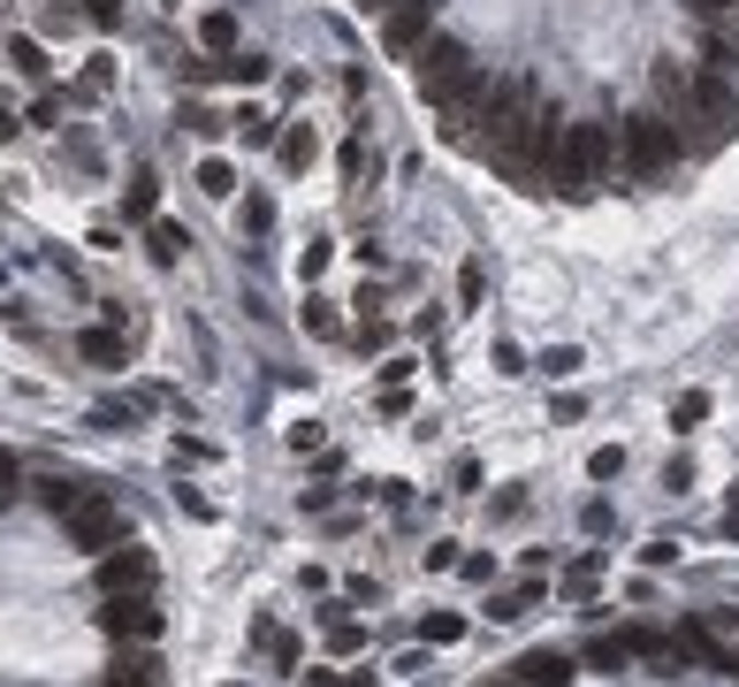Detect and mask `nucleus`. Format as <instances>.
<instances>
[{"label":"nucleus","instance_id":"0eeeda50","mask_svg":"<svg viewBox=\"0 0 739 687\" xmlns=\"http://www.w3.org/2000/svg\"><path fill=\"white\" fill-rule=\"evenodd\" d=\"M168 680V665L152 657V642H123V657L100 673V687H160Z\"/></svg>","mask_w":739,"mask_h":687},{"label":"nucleus","instance_id":"473e14b6","mask_svg":"<svg viewBox=\"0 0 739 687\" xmlns=\"http://www.w3.org/2000/svg\"><path fill=\"white\" fill-rule=\"evenodd\" d=\"M534 367H542L549 382H565V374H580V344H549V351H542Z\"/></svg>","mask_w":739,"mask_h":687},{"label":"nucleus","instance_id":"37998d69","mask_svg":"<svg viewBox=\"0 0 739 687\" xmlns=\"http://www.w3.org/2000/svg\"><path fill=\"white\" fill-rule=\"evenodd\" d=\"M77 15H84V23H92V31H115V23H123V0H84V8H77Z\"/></svg>","mask_w":739,"mask_h":687},{"label":"nucleus","instance_id":"4c0bfd02","mask_svg":"<svg viewBox=\"0 0 739 687\" xmlns=\"http://www.w3.org/2000/svg\"><path fill=\"white\" fill-rule=\"evenodd\" d=\"M450 573H465V581H480V588H488V581H496V550H457V565H450Z\"/></svg>","mask_w":739,"mask_h":687},{"label":"nucleus","instance_id":"c756f323","mask_svg":"<svg viewBox=\"0 0 739 687\" xmlns=\"http://www.w3.org/2000/svg\"><path fill=\"white\" fill-rule=\"evenodd\" d=\"M709 405H717L709 390H679V397H671V428H702V420H709Z\"/></svg>","mask_w":739,"mask_h":687},{"label":"nucleus","instance_id":"bb28decb","mask_svg":"<svg viewBox=\"0 0 739 687\" xmlns=\"http://www.w3.org/2000/svg\"><path fill=\"white\" fill-rule=\"evenodd\" d=\"M107 85H115V54H92L84 77L69 85V100H107Z\"/></svg>","mask_w":739,"mask_h":687},{"label":"nucleus","instance_id":"2eb2a0df","mask_svg":"<svg viewBox=\"0 0 739 687\" xmlns=\"http://www.w3.org/2000/svg\"><path fill=\"white\" fill-rule=\"evenodd\" d=\"M152 405H160V397H107V405H92V428H107V436H130Z\"/></svg>","mask_w":739,"mask_h":687},{"label":"nucleus","instance_id":"ddd939ff","mask_svg":"<svg viewBox=\"0 0 739 687\" xmlns=\"http://www.w3.org/2000/svg\"><path fill=\"white\" fill-rule=\"evenodd\" d=\"M198 46H206V54H237V46H245L237 8H206V15H198Z\"/></svg>","mask_w":739,"mask_h":687},{"label":"nucleus","instance_id":"9b49d317","mask_svg":"<svg viewBox=\"0 0 739 687\" xmlns=\"http://www.w3.org/2000/svg\"><path fill=\"white\" fill-rule=\"evenodd\" d=\"M77 359H84V367H130V337L107 329V322H100V329H77Z\"/></svg>","mask_w":739,"mask_h":687},{"label":"nucleus","instance_id":"5fc2aeb1","mask_svg":"<svg viewBox=\"0 0 739 687\" xmlns=\"http://www.w3.org/2000/svg\"><path fill=\"white\" fill-rule=\"evenodd\" d=\"M580 527H588V534H602V527H610V505H602V497H588V505H580Z\"/></svg>","mask_w":739,"mask_h":687},{"label":"nucleus","instance_id":"7ed1b4c3","mask_svg":"<svg viewBox=\"0 0 739 687\" xmlns=\"http://www.w3.org/2000/svg\"><path fill=\"white\" fill-rule=\"evenodd\" d=\"M100 634L107 642H160L168 634V611L152 604V596H100Z\"/></svg>","mask_w":739,"mask_h":687},{"label":"nucleus","instance_id":"58836bf2","mask_svg":"<svg viewBox=\"0 0 739 687\" xmlns=\"http://www.w3.org/2000/svg\"><path fill=\"white\" fill-rule=\"evenodd\" d=\"M617 474H625V451H617V443L588 451V482H617Z\"/></svg>","mask_w":739,"mask_h":687},{"label":"nucleus","instance_id":"864d4df0","mask_svg":"<svg viewBox=\"0 0 739 687\" xmlns=\"http://www.w3.org/2000/svg\"><path fill=\"white\" fill-rule=\"evenodd\" d=\"M663 489H694V459H671V466H663Z\"/></svg>","mask_w":739,"mask_h":687},{"label":"nucleus","instance_id":"aec40b11","mask_svg":"<svg viewBox=\"0 0 739 687\" xmlns=\"http://www.w3.org/2000/svg\"><path fill=\"white\" fill-rule=\"evenodd\" d=\"M175 123H183V131H191V138H221V131H229V115H221V108H214V100H198V92H191V100H183V108H175Z\"/></svg>","mask_w":739,"mask_h":687},{"label":"nucleus","instance_id":"6e6d98bb","mask_svg":"<svg viewBox=\"0 0 739 687\" xmlns=\"http://www.w3.org/2000/svg\"><path fill=\"white\" fill-rule=\"evenodd\" d=\"M496 519H526V489H503V497H496Z\"/></svg>","mask_w":739,"mask_h":687},{"label":"nucleus","instance_id":"e433bc0d","mask_svg":"<svg viewBox=\"0 0 739 687\" xmlns=\"http://www.w3.org/2000/svg\"><path fill=\"white\" fill-rule=\"evenodd\" d=\"M640 565H648V573L679 565V534H648V542H640Z\"/></svg>","mask_w":739,"mask_h":687},{"label":"nucleus","instance_id":"8fccbe9b","mask_svg":"<svg viewBox=\"0 0 739 687\" xmlns=\"http://www.w3.org/2000/svg\"><path fill=\"white\" fill-rule=\"evenodd\" d=\"M84 245H92V252H123V229H115V222H92V237H84Z\"/></svg>","mask_w":739,"mask_h":687},{"label":"nucleus","instance_id":"bf43d9fd","mask_svg":"<svg viewBox=\"0 0 739 687\" xmlns=\"http://www.w3.org/2000/svg\"><path fill=\"white\" fill-rule=\"evenodd\" d=\"M0 108H8V100H0Z\"/></svg>","mask_w":739,"mask_h":687},{"label":"nucleus","instance_id":"6ab92c4d","mask_svg":"<svg viewBox=\"0 0 739 687\" xmlns=\"http://www.w3.org/2000/svg\"><path fill=\"white\" fill-rule=\"evenodd\" d=\"M312 154H320V138H312L305 123H291V115H283V131H275V161L297 176V169H312Z\"/></svg>","mask_w":739,"mask_h":687},{"label":"nucleus","instance_id":"72a5a7b5","mask_svg":"<svg viewBox=\"0 0 739 687\" xmlns=\"http://www.w3.org/2000/svg\"><path fill=\"white\" fill-rule=\"evenodd\" d=\"M336 161H343V176H351V183H359V176H374V154H366V131H351Z\"/></svg>","mask_w":739,"mask_h":687},{"label":"nucleus","instance_id":"f257e3e1","mask_svg":"<svg viewBox=\"0 0 739 687\" xmlns=\"http://www.w3.org/2000/svg\"><path fill=\"white\" fill-rule=\"evenodd\" d=\"M679 161H686V131L671 115H656V108L617 115V169L633 176V183H663Z\"/></svg>","mask_w":739,"mask_h":687},{"label":"nucleus","instance_id":"603ef678","mask_svg":"<svg viewBox=\"0 0 739 687\" xmlns=\"http://www.w3.org/2000/svg\"><path fill=\"white\" fill-rule=\"evenodd\" d=\"M450 482H457V489H480V459H473V451H465V459H457V466H450Z\"/></svg>","mask_w":739,"mask_h":687},{"label":"nucleus","instance_id":"2f4dec72","mask_svg":"<svg viewBox=\"0 0 739 687\" xmlns=\"http://www.w3.org/2000/svg\"><path fill=\"white\" fill-rule=\"evenodd\" d=\"M305 329H312V337H343V314H336V299H305Z\"/></svg>","mask_w":739,"mask_h":687},{"label":"nucleus","instance_id":"1a4fd4ad","mask_svg":"<svg viewBox=\"0 0 739 687\" xmlns=\"http://www.w3.org/2000/svg\"><path fill=\"white\" fill-rule=\"evenodd\" d=\"M229 131L245 138V154H268V146H275V131H283V115H275V108H260V100H245V108H229Z\"/></svg>","mask_w":739,"mask_h":687},{"label":"nucleus","instance_id":"cd10ccee","mask_svg":"<svg viewBox=\"0 0 739 687\" xmlns=\"http://www.w3.org/2000/svg\"><path fill=\"white\" fill-rule=\"evenodd\" d=\"M594 573H602V550H580V558H572L565 573H557V588H565V596H588V588H594Z\"/></svg>","mask_w":739,"mask_h":687},{"label":"nucleus","instance_id":"39448f33","mask_svg":"<svg viewBox=\"0 0 739 687\" xmlns=\"http://www.w3.org/2000/svg\"><path fill=\"white\" fill-rule=\"evenodd\" d=\"M580 680V657H565V650H526V657H511V687H572Z\"/></svg>","mask_w":739,"mask_h":687},{"label":"nucleus","instance_id":"393cba45","mask_svg":"<svg viewBox=\"0 0 739 687\" xmlns=\"http://www.w3.org/2000/svg\"><path fill=\"white\" fill-rule=\"evenodd\" d=\"M291 680L297 687H382V673H366V665H359V673H336V665H297Z\"/></svg>","mask_w":739,"mask_h":687},{"label":"nucleus","instance_id":"f8f14e48","mask_svg":"<svg viewBox=\"0 0 739 687\" xmlns=\"http://www.w3.org/2000/svg\"><path fill=\"white\" fill-rule=\"evenodd\" d=\"M183 252H191V229L168 222V214H152V222H146V260H152V268H175Z\"/></svg>","mask_w":739,"mask_h":687},{"label":"nucleus","instance_id":"de8ad7c7","mask_svg":"<svg viewBox=\"0 0 739 687\" xmlns=\"http://www.w3.org/2000/svg\"><path fill=\"white\" fill-rule=\"evenodd\" d=\"M405 382H412V359L389 351V359H382V390H405Z\"/></svg>","mask_w":739,"mask_h":687},{"label":"nucleus","instance_id":"b1692460","mask_svg":"<svg viewBox=\"0 0 739 687\" xmlns=\"http://www.w3.org/2000/svg\"><path fill=\"white\" fill-rule=\"evenodd\" d=\"M191 183H198V191H206V199H237V191H245V183H237V161H221V154H206V161H198V176H191Z\"/></svg>","mask_w":739,"mask_h":687},{"label":"nucleus","instance_id":"f3484780","mask_svg":"<svg viewBox=\"0 0 739 687\" xmlns=\"http://www.w3.org/2000/svg\"><path fill=\"white\" fill-rule=\"evenodd\" d=\"M252 650H268L275 673H297V665H305V657H297V634L283 627V619H260V627H252Z\"/></svg>","mask_w":739,"mask_h":687},{"label":"nucleus","instance_id":"7c9ffc66","mask_svg":"<svg viewBox=\"0 0 739 687\" xmlns=\"http://www.w3.org/2000/svg\"><path fill=\"white\" fill-rule=\"evenodd\" d=\"M648 85H656V100H663V108H679V92H686V69H679V61L663 54V61L648 69Z\"/></svg>","mask_w":739,"mask_h":687},{"label":"nucleus","instance_id":"13d9d810","mask_svg":"<svg viewBox=\"0 0 739 687\" xmlns=\"http://www.w3.org/2000/svg\"><path fill=\"white\" fill-rule=\"evenodd\" d=\"M229 687H245V680H229Z\"/></svg>","mask_w":739,"mask_h":687},{"label":"nucleus","instance_id":"4d7b16f0","mask_svg":"<svg viewBox=\"0 0 739 687\" xmlns=\"http://www.w3.org/2000/svg\"><path fill=\"white\" fill-rule=\"evenodd\" d=\"M717 534H725V542H739V489H732V505H725V519H717Z\"/></svg>","mask_w":739,"mask_h":687},{"label":"nucleus","instance_id":"c85d7f7f","mask_svg":"<svg viewBox=\"0 0 739 687\" xmlns=\"http://www.w3.org/2000/svg\"><path fill=\"white\" fill-rule=\"evenodd\" d=\"M61 108H69V92H38L23 108V131H61Z\"/></svg>","mask_w":739,"mask_h":687},{"label":"nucleus","instance_id":"c9c22d12","mask_svg":"<svg viewBox=\"0 0 739 687\" xmlns=\"http://www.w3.org/2000/svg\"><path fill=\"white\" fill-rule=\"evenodd\" d=\"M480 299H488V268L465 260V268H457V306H480Z\"/></svg>","mask_w":739,"mask_h":687},{"label":"nucleus","instance_id":"3c124183","mask_svg":"<svg viewBox=\"0 0 739 687\" xmlns=\"http://www.w3.org/2000/svg\"><path fill=\"white\" fill-rule=\"evenodd\" d=\"M382 505L405 519V513H412V482H382Z\"/></svg>","mask_w":739,"mask_h":687},{"label":"nucleus","instance_id":"49530a36","mask_svg":"<svg viewBox=\"0 0 739 687\" xmlns=\"http://www.w3.org/2000/svg\"><path fill=\"white\" fill-rule=\"evenodd\" d=\"M457 550H465V542H428V550H420V558H428V573H450V565H457Z\"/></svg>","mask_w":739,"mask_h":687},{"label":"nucleus","instance_id":"dca6fc26","mask_svg":"<svg viewBox=\"0 0 739 687\" xmlns=\"http://www.w3.org/2000/svg\"><path fill=\"white\" fill-rule=\"evenodd\" d=\"M152 214H160V169H138L130 183H123V222H138V229H146Z\"/></svg>","mask_w":739,"mask_h":687},{"label":"nucleus","instance_id":"412c9836","mask_svg":"<svg viewBox=\"0 0 739 687\" xmlns=\"http://www.w3.org/2000/svg\"><path fill=\"white\" fill-rule=\"evenodd\" d=\"M268 229H275V199H268V191H245V199H237V237L260 245Z\"/></svg>","mask_w":739,"mask_h":687},{"label":"nucleus","instance_id":"09e8293b","mask_svg":"<svg viewBox=\"0 0 739 687\" xmlns=\"http://www.w3.org/2000/svg\"><path fill=\"white\" fill-rule=\"evenodd\" d=\"M283 443H291L297 459H305V451H320V420H297V428H291V436H283Z\"/></svg>","mask_w":739,"mask_h":687},{"label":"nucleus","instance_id":"a878e982","mask_svg":"<svg viewBox=\"0 0 739 687\" xmlns=\"http://www.w3.org/2000/svg\"><path fill=\"white\" fill-rule=\"evenodd\" d=\"M420 642H428V650H457V642H465V611H428V619H420Z\"/></svg>","mask_w":739,"mask_h":687},{"label":"nucleus","instance_id":"a211bd4d","mask_svg":"<svg viewBox=\"0 0 739 687\" xmlns=\"http://www.w3.org/2000/svg\"><path fill=\"white\" fill-rule=\"evenodd\" d=\"M542 596H549V581L534 573L526 588H511V596H488V619H496V627H519V619H526V611H534Z\"/></svg>","mask_w":739,"mask_h":687},{"label":"nucleus","instance_id":"4468645a","mask_svg":"<svg viewBox=\"0 0 739 687\" xmlns=\"http://www.w3.org/2000/svg\"><path fill=\"white\" fill-rule=\"evenodd\" d=\"M0 54H8L31 85H46V77H54V61H46V38H38V31H8V46H0Z\"/></svg>","mask_w":739,"mask_h":687},{"label":"nucleus","instance_id":"4be33fe9","mask_svg":"<svg viewBox=\"0 0 739 687\" xmlns=\"http://www.w3.org/2000/svg\"><path fill=\"white\" fill-rule=\"evenodd\" d=\"M31 489H38V505H46V513L61 519L69 505H77V497H84V489H92V482H77V474H38Z\"/></svg>","mask_w":739,"mask_h":687},{"label":"nucleus","instance_id":"79ce46f5","mask_svg":"<svg viewBox=\"0 0 739 687\" xmlns=\"http://www.w3.org/2000/svg\"><path fill=\"white\" fill-rule=\"evenodd\" d=\"M175 466H214V443L206 436H175Z\"/></svg>","mask_w":739,"mask_h":687},{"label":"nucleus","instance_id":"6e6552de","mask_svg":"<svg viewBox=\"0 0 739 687\" xmlns=\"http://www.w3.org/2000/svg\"><path fill=\"white\" fill-rule=\"evenodd\" d=\"M275 77V61L260 54V46H237V54H214V85H237V92H252V85H268Z\"/></svg>","mask_w":739,"mask_h":687},{"label":"nucleus","instance_id":"c03bdc74","mask_svg":"<svg viewBox=\"0 0 739 687\" xmlns=\"http://www.w3.org/2000/svg\"><path fill=\"white\" fill-rule=\"evenodd\" d=\"M15 489H23V466H15V451H8V443H0V513H8V505H15Z\"/></svg>","mask_w":739,"mask_h":687},{"label":"nucleus","instance_id":"f03ea898","mask_svg":"<svg viewBox=\"0 0 739 687\" xmlns=\"http://www.w3.org/2000/svg\"><path fill=\"white\" fill-rule=\"evenodd\" d=\"M61 527H69V542H77V550H92V558H100V550H115V542H130V519L115 513V497H107V489H84V497L61 513Z\"/></svg>","mask_w":739,"mask_h":687},{"label":"nucleus","instance_id":"423d86ee","mask_svg":"<svg viewBox=\"0 0 739 687\" xmlns=\"http://www.w3.org/2000/svg\"><path fill=\"white\" fill-rule=\"evenodd\" d=\"M428 31H435V0H397V8L382 15V38H389V54H412Z\"/></svg>","mask_w":739,"mask_h":687},{"label":"nucleus","instance_id":"20e7f679","mask_svg":"<svg viewBox=\"0 0 739 687\" xmlns=\"http://www.w3.org/2000/svg\"><path fill=\"white\" fill-rule=\"evenodd\" d=\"M92 581H100V596H152L160 573H152L146 542H115V550H100V573H92Z\"/></svg>","mask_w":739,"mask_h":687},{"label":"nucleus","instance_id":"9d476101","mask_svg":"<svg viewBox=\"0 0 739 687\" xmlns=\"http://www.w3.org/2000/svg\"><path fill=\"white\" fill-rule=\"evenodd\" d=\"M320 642H328V657H359V650H366V627H359L343 604H320Z\"/></svg>","mask_w":739,"mask_h":687},{"label":"nucleus","instance_id":"f704fd0d","mask_svg":"<svg viewBox=\"0 0 739 687\" xmlns=\"http://www.w3.org/2000/svg\"><path fill=\"white\" fill-rule=\"evenodd\" d=\"M328 260H336V245H328V237H320V245H305V252H297V283H320V275H328Z\"/></svg>","mask_w":739,"mask_h":687},{"label":"nucleus","instance_id":"a18cd8bd","mask_svg":"<svg viewBox=\"0 0 739 687\" xmlns=\"http://www.w3.org/2000/svg\"><path fill=\"white\" fill-rule=\"evenodd\" d=\"M702 23H739V0H686Z\"/></svg>","mask_w":739,"mask_h":687},{"label":"nucleus","instance_id":"a19ab883","mask_svg":"<svg viewBox=\"0 0 739 687\" xmlns=\"http://www.w3.org/2000/svg\"><path fill=\"white\" fill-rule=\"evenodd\" d=\"M694 619H702L709 634H732L739 642V604H709V611H694Z\"/></svg>","mask_w":739,"mask_h":687},{"label":"nucleus","instance_id":"ea45409f","mask_svg":"<svg viewBox=\"0 0 739 687\" xmlns=\"http://www.w3.org/2000/svg\"><path fill=\"white\" fill-rule=\"evenodd\" d=\"M389 337H397V329H389L382 314H359V351H389Z\"/></svg>","mask_w":739,"mask_h":687},{"label":"nucleus","instance_id":"5701e85b","mask_svg":"<svg viewBox=\"0 0 739 687\" xmlns=\"http://www.w3.org/2000/svg\"><path fill=\"white\" fill-rule=\"evenodd\" d=\"M580 665H588V673H625L633 650H625V634H594L588 650H580Z\"/></svg>","mask_w":739,"mask_h":687}]
</instances>
